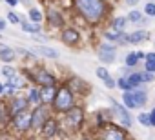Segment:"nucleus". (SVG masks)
Instances as JSON below:
<instances>
[{
	"instance_id": "1",
	"label": "nucleus",
	"mask_w": 155,
	"mask_h": 140,
	"mask_svg": "<svg viewBox=\"0 0 155 140\" xmlns=\"http://www.w3.org/2000/svg\"><path fill=\"white\" fill-rule=\"evenodd\" d=\"M75 4L79 8V11L84 15V18L90 22H99L104 13L102 0H75Z\"/></svg>"
},
{
	"instance_id": "2",
	"label": "nucleus",
	"mask_w": 155,
	"mask_h": 140,
	"mask_svg": "<svg viewBox=\"0 0 155 140\" xmlns=\"http://www.w3.org/2000/svg\"><path fill=\"white\" fill-rule=\"evenodd\" d=\"M55 107L58 111H69L73 107V95L68 88H62L55 97Z\"/></svg>"
},
{
	"instance_id": "3",
	"label": "nucleus",
	"mask_w": 155,
	"mask_h": 140,
	"mask_svg": "<svg viewBox=\"0 0 155 140\" xmlns=\"http://www.w3.org/2000/svg\"><path fill=\"white\" fill-rule=\"evenodd\" d=\"M46 115H48V109L46 107H37L35 111H33V115H31V127H35V129H38L40 126H44L46 122Z\"/></svg>"
},
{
	"instance_id": "4",
	"label": "nucleus",
	"mask_w": 155,
	"mask_h": 140,
	"mask_svg": "<svg viewBox=\"0 0 155 140\" xmlns=\"http://www.w3.org/2000/svg\"><path fill=\"white\" fill-rule=\"evenodd\" d=\"M99 58H101L102 62H106V64L113 62V60H115V47H111L110 44H102V46L99 47Z\"/></svg>"
},
{
	"instance_id": "5",
	"label": "nucleus",
	"mask_w": 155,
	"mask_h": 140,
	"mask_svg": "<svg viewBox=\"0 0 155 140\" xmlns=\"http://www.w3.org/2000/svg\"><path fill=\"white\" fill-rule=\"evenodd\" d=\"M15 126H17V129H20V131L28 129V127L31 126V115H29L28 111H20L18 115H15Z\"/></svg>"
},
{
	"instance_id": "6",
	"label": "nucleus",
	"mask_w": 155,
	"mask_h": 140,
	"mask_svg": "<svg viewBox=\"0 0 155 140\" xmlns=\"http://www.w3.org/2000/svg\"><path fill=\"white\" fill-rule=\"evenodd\" d=\"M81 122H82V109H79V107H71L69 113H68V124H69L71 127H79Z\"/></svg>"
},
{
	"instance_id": "7",
	"label": "nucleus",
	"mask_w": 155,
	"mask_h": 140,
	"mask_svg": "<svg viewBox=\"0 0 155 140\" xmlns=\"http://www.w3.org/2000/svg\"><path fill=\"white\" fill-rule=\"evenodd\" d=\"M102 140H126V136H124V133H122L120 129H117V127L110 126V127H106Z\"/></svg>"
},
{
	"instance_id": "8",
	"label": "nucleus",
	"mask_w": 155,
	"mask_h": 140,
	"mask_svg": "<svg viewBox=\"0 0 155 140\" xmlns=\"http://www.w3.org/2000/svg\"><path fill=\"white\" fill-rule=\"evenodd\" d=\"M31 53H33V55L46 56V58H57V56H58V53H57L55 49L46 47V46H37V47H33V51H31Z\"/></svg>"
},
{
	"instance_id": "9",
	"label": "nucleus",
	"mask_w": 155,
	"mask_h": 140,
	"mask_svg": "<svg viewBox=\"0 0 155 140\" xmlns=\"http://www.w3.org/2000/svg\"><path fill=\"white\" fill-rule=\"evenodd\" d=\"M113 109H115V113H117V116L120 118V122L128 127V126H131V118H130V115H128V111L124 109V107H120L119 104H115L113 102Z\"/></svg>"
},
{
	"instance_id": "10",
	"label": "nucleus",
	"mask_w": 155,
	"mask_h": 140,
	"mask_svg": "<svg viewBox=\"0 0 155 140\" xmlns=\"http://www.w3.org/2000/svg\"><path fill=\"white\" fill-rule=\"evenodd\" d=\"M40 97H42V102H53L55 97H57L55 86H44L42 91H40Z\"/></svg>"
},
{
	"instance_id": "11",
	"label": "nucleus",
	"mask_w": 155,
	"mask_h": 140,
	"mask_svg": "<svg viewBox=\"0 0 155 140\" xmlns=\"http://www.w3.org/2000/svg\"><path fill=\"white\" fill-rule=\"evenodd\" d=\"M0 58H2L4 62H11L15 58V51L9 46H6V44H0Z\"/></svg>"
},
{
	"instance_id": "12",
	"label": "nucleus",
	"mask_w": 155,
	"mask_h": 140,
	"mask_svg": "<svg viewBox=\"0 0 155 140\" xmlns=\"http://www.w3.org/2000/svg\"><path fill=\"white\" fill-rule=\"evenodd\" d=\"M62 40L66 44H75L77 40H79V33H77L75 29H64L62 33Z\"/></svg>"
},
{
	"instance_id": "13",
	"label": "nucleus",
	"mask_w": 155,
	"mask_h": 140,
	"mask_svg": "<svg viewBox=\"0 0 155 140\" xmlns=\"http://www.w3.org/2000/svg\"><path fill=\"white\" fill-rule=\"evenodd\" d=\"M37 80H38L42 86H53V84H55V78H53V75H49L48 71H40V73L37 75Z\"/></svg>"
},
{
	"instance_id": "14",
	"label": "nucleus",
	"mask_w": 155,
	"mask_h": 140,
	"mask_svg": "<svg viewBox=\"0 0 155 140\" xmlns=\"http://www.w3.org/2000/svg\"><path fill=\"white\" fill-rule=\"evenodd\" d=\"M55 133H57V122L55 120H46V124H44V136L51 138Z\"/></svg>"
},
{
	"instance_id": "15",
	"label": "nucleus",
	"mask_w": 155,
	"mask_h": 140,
	"mask_svg": "<svg viewBox=\"0 0 155 140\" xmlns=\"http://www.w3.org/2000/svg\"><path fill=\"white\" fill-rule=\"evenodd\" d=\"M148 37H150V33H148V31H135V33H131V35H130V42L139 44V42L146 40Z\"/></svg>"
},
{
	"instance_id": "16",
	"label": "nucleus",
	"mask_w": 155,
	"mask_h": 140,
	"mask_svg": "<svg viewBox=\"0 0 155 140\" xmlns=\"http://www.w3.org/2000/svg\"><path fill=\"white\" fill-rule=\"evenodd\" d=\"M26 106H28V102H26L24 98H17V100L13 102V107H11V113H13V115H18L20 111H26Z\"/></svg>"
},
{
	"instance_id": "17",
	"label": "nucleus",
	"mask_w": 155,
	"mask_h": 140,
	"mask_svg": "<svg viewBox=\"0 0 155 140\" xmlns=\"http://www.w3.org/2000/svg\"><path fill=\"white\" fill-rule=\"evenodd\" d=\"M124 104H126L128 107H137V102H135V98H133V93H130V91L124 93Z\"/></svg>"
},
{
	"instance_id": "18",
	"label": "nucleus",
	"mask_w": 155,
	"mask_h": 140,
	"mask_svg": "<svg viewBox=\"0 0 155 140\" xmlns=\"http://www.w3.org/2000/svg\"><path fill=\"white\" fill-rule=\"evenodd\" d=\"M48 18H49V22H51L53 26H62V18H60V15H58V13L51 11V13L48 15Z\"/></svg>"
},
{
	"instance_id": "19",
	"label": "nucleus",
	"mask_w": 155,
	"mask_h": 140,
	"mask_svg": "<svg viewBox=\"0 0 155 140\" xmlns=\"http://www.w3.org/2000/svg\"><path fill=\"white\" fill-rule=\"evenodd\" d=\"M22 29L28 31V33H38L40 31L38 24H28V22H22Z\"/></svg>"
},
{
	"instance_id": "20",
	"label": "nucleus",
	"mask_w": 155,
	"mask_h": 140,
	"mask_svg": "<svg viewBox=\"0 0 155 140\" xmlns=\"http://www.w3.org/2000/svg\"><path fill=\"white\" fill-rule=\"evenodd\" d=\"M133 98H135V102H137V107H139V106H142V104H144V100H146V95H144L142 91H133Z\"/></svg>"
},
{
	"instance_id": "21",
	"label": "nucleus",
	"mask_w": 155,
	"mask_h": 140,
	"mask_svg": "<svg viewBox=\"0 0 155 140\" xmlns=\"http://www.w3.org/2000/svg\"><path fill=\"white\" fill-rule=\"evenodd\" d=\"M29 18H31L35 24H38V22L42 20V13H40L38 9H31V11H29Z\"/></svg>"
},
{
	"instance_id": "22",
	"label": "nucleus",
	"mask_w": 155,
	"mask_h": 140,
	"mask_svg": "<svg viewBox=\"0 0 155 140\" xmlns=\"http://www.w3.org/2000/svg\"><path fill=\"white\" fill-rule=\"evenodd\" d=\"M42 100V97H40V91H37V89H31V93H29V102H33V104H38Z\"/></svg>"
},
{
	"instance_id": "23",
	"label": "nucleus",
	"mask_w": 155,
	"mask_h": 140,
	"mask_svg": "<svg viewBox=\"0 0 155 140\" xmlns=\"http://www.w3.org/2000/svg\"><path fill=\"white\" fill-rule=\"evenodd\" d=\"M137 60H139V55H137V53H130V55L126 56V64H128V65H135Z\"/></svg>"
},
{
	"instance_id": "24",
	"label": "nucleus",
	"mask_w": 155,
	"mask_h": 140,
	"mask_svg": "<svg viewBox=\"0 0 155 140\" xmlns=\"http://www.w3.org/2000/svg\"><path fill=\"white\" fill-rule=\"evenodd\" d=\"M8 86H11V88H22V78H18V77H11L9 82H8Z\"/></svg>"
},
{
	"instance_id": "25",
	"label": "nucleus",
	"mask_w": 155,
	"mask_h": 140,
	"mask_svg": "<svg viewBox=\"0 0 155 140\" xmlns=\"http://www.w3.org/2000/svg\"><path fill=\"white\" fill-rule=\"evenodd\" d=\"M124 24H126L124 18H115V20H113V27H115V31H122Z\"/></svg>"
},
{
	"instance_id": "26",
	"label": "nucleus",
	"mask_w": 155,
	"mask_h": 140,
	"mask_svg": "<svg viewBox=\"0 0 155 140\" xmlns=\"http://www.w3.org/2000/svg\"><path fill=\"white\" fill-rule=\"evenodd\" d=\"M139 122L144 124V126H148V124H151V116L148 113H142V115H139Z\"/></svg>"
},
{
	"instance_id": "27",
	"label": "nucleus",
	"mask_w": 155,
	"mask_h": 140,
	"mask_svg": "<svg viewBox=\"0 0 155 140\" xmlns=\"http://www.w3.org/2000/svg\"><path fill=\"white\" fill-rule=\"evenodd\" d=\"M2 75H4V77H8V78H11V77H15V69H13V67H9V65H6V67L2 69Z\"/></svg>"
},
{
	"instance_id": "28",
	"label": "nucleus",
	"mask_w": 155,
	"mask_h": 140,
	"mask_svg": "<svg viewBox=\"0 0 155 140\" xmlns=\"http://www.w3.org/2000/svg\"><path fill=\"white\" fill-rule=\"evenodd\" d=\"M97 77L102 78V80H108V78H110V75H108V71H106L104 67H99V69H97Z\"/></svg>"
},
{
	"instance_id": "29",
	"label": "nucleus",
	"mask_w": 155,
	"mask_h": 140,
	"mask_svg": "<svg viewBox=\"0 0 155 140\" xmlns=\"http://www.w3.org/2000/svg\"><path fill=\"white\" fill-rule=\"evenodd\" d=\"M119 88H120V89H130V88H133V86L130 84L128 78H120V80H119Z\"/></svg>"
},
{
	"instance_id": "30",
	"label": "nucleus",
	"mask_w": 155,
	"mask_h": 140,
	"mask_svg": "<svg viewBox=\"0 0 155 140\" xmlns=\"http://www.w3.org/2000/svg\"><path fill=\"white\" fill-rule=\"evenodd\" d=\"M128 80H130V84H131V86H137V84L142 80V77H140V75H131Z\"/></svg>"
},
{
	"instance_id": "31",
	"label": "nucleus",
	"mask_w": 155,
	"mask_h": 140,
	"mask_svg": "<svg viewBox=\"0 0 155 140\" xmlns=\"http://www.w3.org/2000/svg\"><path fill=\"white\" fill-rule=\"evenodd\" d=\"M150 17H153L155 15V4H146V9H144Z\"/></svg>"
},
{
	"instance_id": "32",
	"label": "nucleus",
	"mask_w": 155,
	"mask_h": 140,
	"mask_svg": "<svg viewBox=\"0 0 155 140\" xmlns=\"http://www.w3.org/2000/svg\"><path fill=\"white\" fill-rule=\"evenodd\" d=\"M130 20H131V22H139V20H140V13H139V11L130 13Z\"/></svg>"
},
{
	"instance_id": "33",
	"label": "nucleus",
	"mask_w": 155,
	"mask_h": 140,
	"mask_svg": "<svg viewBox=\"0 0 155 140\" xmlns=\"http://www.w3.org/2000/svg\"><path fill=\"white\" fill-rule=\"evenodd\" d=\"M8 18H9V22H11V24H17V22H18V17H17L15 13H9V15H8Z\"/></svg>"
},
{
	"instance_id": "34",
	"label": "nucleus",
	"mask_w": 155,
	"mask_h": 140,
	"mask_svg": "<svg viewBox=\"0 0 155 140\" xmlns=\"http://www.w3.org/2000/svg\"><path fill=\"white\" fill-rule=\"evenodd\" d=\"M146 69H148V71H155V62H148L146 64Z\"/></svg>"
},
{
	"instance_id": "35",
	"label": "nucleus",
	"mask_w": 155,
	"mask_h": 140,
	"mask_svg": "<svg viewBox=\"0 0 155 140\" xmlns=\"http://www.w3.org/2000/svg\"><path fill=\"white\" fill-rule=\"evenodd\" d=\"M146 60L148 62H155V53H148L146 55Z\"/></svg>"
},
{
	"instance_id": "36",
	"label": "nucleus",
	"mask_w": 155,
	"mask_h": 140,
	"mask_svg": "<svg viewBox=\"0 0 155 140\" xmlns=\"http://www.w3.org/2000/svg\"><path fill=\"white\" fill-rule=\"evenodd\" d=\"M104 82H106V86H108V88H115V82H113L111 78H108V80H104Z\"/></svg>"
},
{
	"instance_id": "37",
	"label": "nucleus",
	"mask_w": 155,
	"mask_h": 140,
	"mask_svg": "<svg viewBox=\"0 0 155 140\" xmlns=\"http://www.w3.org/2000/svg\"><path fill=\"white\" fill-rule=\"evenodd\" d=\"M17 2H18V0H6V4H8V6H15Z\"/></svg>"
},
{
	"instance_id": "38",
	"label": "nucleus",
	"mask_w": 155,
	"mask_h": 140,
	"mask_svg": "<svg viewBox=\"0 0 155 140\" xmlns=\"http://www.w3.org/2000/svg\"><path fill=\"white\" fill-rule=\"evenodd\" d=\"M140 77H142V80H151V78H153V77L148 75V73H146V75H140Z\"/></svg>"
},
{
	"instance_id": "39",
	"label": "nucleus",
	"mask_w": 155,
	"mask_h": 140,
	"mask_svg": "<svg viewBox=\"0 0 155 140\" xmlns=\"http://www.w3.org/2000/svg\"><path fill=\"white\" fill-rule=\"evenodd\" d=\"M150 116H151V124H153V126H155V109H153V111H151V115H150Z\"/></svg>"
},
{
	"instance_id": "40",
	"label": "nucleus",
	"mask_w": 155,
	"mask_h": 140,
	"mask_svg": "<svg viewBox=\"0 0 155 140\" xmlns=\"http://www.w3.org/2000/svg\"><path fill=\"white\" fill-rule=\"evenodd\" d=\"M2 29H6V22H4V20H0V31H2Z\"/></svg>"
},
{
	"instance_id": "41",
	"label": "nucleus",
	"mask_w": 155,
	"mask_h": 140,
	"mask_svg": "<svg viewBox=\"0 0 155 140\" xmlns=\"http://www.w3.org/2000/svg\"><path fill=\"white\" fill-rule=\"evenodd\" d=\"M126 4H130V6L131 4H137V0H126Z\"/></svg>"
},
{
	"instance_id": "42",
	"label": "nucleus",
	"mask_w": 155,
	"mask_h": 140,
	"mask_svg": "<svg viewBox=\"0 0 155 140\" xmlns=\"http://www.w3.org/2000/svg\"><path fill=\"white\" fill-rule=\"evenodd\" d=\"M4 91H6V88H4L2 84H0V93H4Z\"/></svg>"
},
{
	"instance_id": "43",
	"label": "nucleus",
	"mask_w": 155,
	"mask_h": 140,
	"mask_svg": "<svg viewBox=\"0 0 155 140\" xmlns=\"http://www.w3.org/2000/svg\"><path fill=\"white\" fill-rule=\"evenodd\" d=\"M18 2H22V4H29V0H18Z\"/></svg>"
},
{
	"instance_id": "44",
	"label": "nucleus",
	"mask_w": 155,
	"mask_h": 140,
	"mask_svg": "<svg viewBox=\"0 0 155 140\" xmlns=\"http://www.w3.org/2000/svg\"><path fill=\"white\" fill-rule=\"evenodd\" d=\"M0 115H2V107H0Z\"/></svg>"
}]
</instances>
